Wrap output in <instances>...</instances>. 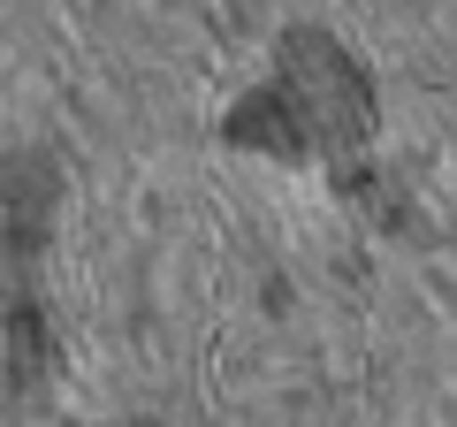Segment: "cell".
I'll return each mask as SVG.
<instances>
[{"instance_id": "cell-1", "label": "cell", "mask_w": 457, "mask_h": 427, "mask_svg": "<svg viewBox=\"0 0 457 427\" xmlns=\"http://www.w3.org/2000/svg\"><path fill=\"white\" fill-rule=\"evenodd\" d=\"M275 99H282V115L297 130V153L305 146H351L366 130L359 69L343 62L336 46H320V38H297L290 46V92H275Z\"/></svg>"}]
</instances>
